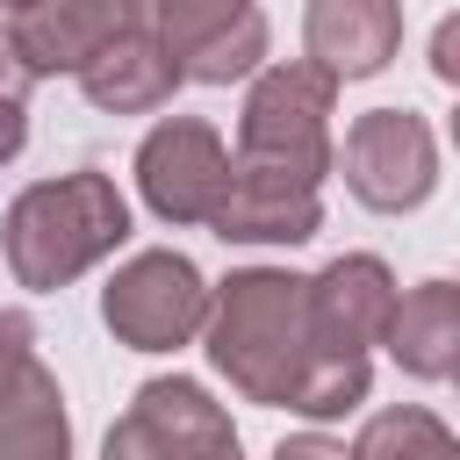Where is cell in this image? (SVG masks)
I'll use <instances>...</instances> for the list:
<instances>
[{"mask_svg":"<svg viewBox=\"0 0 460 460\" xmlns=\"http://www.w3.org/2000/svg\"><path fill=\"white\" fill-rule=\"evenodd\" d=\"M194 316H201V280H194V266L172 259V252L137 259V266L108 288V323H115L129 345H144V352H158V345H172L180 331H194Z\"/></svg>","mask_w":460,"mask_h":460,"instance_id":"2","label":"cell"},{"mask_svg":"<svg viewBox=\"0 0 460 460\" xmlns=\"http://www.w3.org/2000/svg\"><path fill=\"white\" fill-rule=\"evenodd\" d=\"M122 230H129L122 194H115L108 180L79 172V180H58V187L22 194L14 230H7V252H14V273H22L29 288H50V280L79 273L93 252L122 244Z\"/></svg>","mask_w":460,"mask_h":460,"instance_id":"1","label":"cell"},{"mask_svg":"<svg viewBox=\"0 0 460 460\" xmlns=\"http://www.w3.org/2000/svg\"><path fill=\"white\" fill-rule=\"evenodd\" d=\"M402 323H417V331H410V345L395 338V352H402L417 374H446V338H453V323H446V288H431Z\"/></svg>","mask_w":460,"mask_h":460,"instance_id":"8","label":"cell"},{"mask_svg":"<svg viewBox=\"0 0 460 460\" xmlns=\"http://www.w3.org/2000/svg\"><path fill=\"white\" fill-rule=\"evenodd\" d=\"M22 79H29V65H22V50H14V36H0V93L14 101V93H22Z\"/></svg>","mask_w":460,"mask_h":460,"instance_id":"9","label":"cell"},{"mask_svg":"<svg viewBox=\"0 0 460 460\" xmlns=\"http://www.w3.org/2000/svg\"><path fill=\"white\" fill-rule=\"evenodd\" d=\"M122 29H129V0H58V7H29L14 50H22L29 72H43V65H86Z\"/></svg>","mask_w":460,"mask_h":460,"instance_id":"5","label":"cell"},{"mask_svg":"<svg viewBox=\"0 0 460 460\" xmlns=\"http://www.w3.org/2000/svg\"><path fill=\"white\" fill-rule=\"evenodd\" d=\"M223 151L201 122H165L144 144V194L158 216H216L223 201Z\"/></svg>","mask_w":460,"mask_h":460,"instance_id":"3","label":"cell"},{"mask_svg":"<svg viewBox=\"0 0 460 460\" xmlns=\"http://www.w3.org/2000/svg\"><path fill=\"white\" fill-rule=\"evenodd\" d=\"M79 72H86V93H93L101 108H137V101H158V93L172 86V72H180V65H172V58H158L144 36H122V50H115V43H101Z\"/></svg>","mask_w":460,"mask_h":460,"instance_id":"7","label":"cell"},{"mask_svg":"<svg viewBox=\"0 0 460 460\" xmlns=\"http://www.w3.org/2000/svg\"><path fill=\"white\" fill-rule=\"evenodd\" d=\"M22 144V115H14V101H0V158Z\"/></svg>","mask_w":460,"mask_h":460,"instance_id":"10","label":"cell"},{"mask_svg":"<svg viewBox=\"0 0 460 460\" xmlns=\"http://www.w3.org/2000/svg\"><path fill=\"white\" fill-rule=\"evenodd\" d=\"M309 43H316L338 72H374L381 50L395 43V14H388V0H316Z\"/></svg>","mask_w":460,"mask_h":460,"instance_id":"6","label":"cell"},{"mask_svg":"<svg viewBox=\"0 0 460 460\" xmlns=\"http://www.w3.org/2000/svg\"><path fill=\"white\" fill-rule=\"evenodd\" d=\"M352 187L374 201V208H402L431 187V144L410 115L381 108L352 129Z\"/></svg>","mask_w":460,"mask_h":460,"instance_id":"4","label":"cell"}]
</instances>
